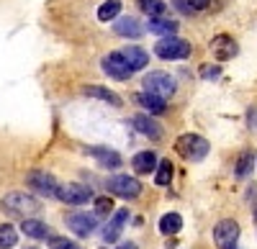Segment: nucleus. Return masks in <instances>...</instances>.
I'll use <instances>...</instances> for the list:
<instances>
[{"mask_svg": "<svg viewBox=\"0 0 257 249\" xmlns=\"http://www.w3.org/2000/svg\"><path fill=\"white\" fill-rule=\"evenodd\" d=\"M0 208H3L8 216H18V218H31L39 213V200L29 193H8L0 203Z\"/></svg>", "mask_w": 257, "mask_h": 249, "instance_id": "nucleus-1", "label": "nucleus"}, {"mask_svg": "<svg viewBox=\"0 0 257 249\" xmlns=\"http://www.w3.org/2000/svg\"><path fill=\"white\" fill-rule=\"evenodd\" d=\"M175 152L188 159V162H201L206 154H208V141L198 134H183L178 141H175Z\"/></svg>", "mask_w": 257, "mask_h": 249, "instance_id": "nucleus-2", "label": "nucleus"}, {"mask_svg": "<svg viewBox=\"0 0 257 249\" xmlns=\"http://www.w3.org/2000/svg\"><path fill=\"white\" fill-rule=\"evenodd\" d=\"M155 54L160 59H185V57H190V41H185L175 34L162 36L155 44Z\"/></svg>", "mask_w": 257, "mask_h": 249, "instance_id": "nucleus-3", "label": "nucleus"}, {"mask_svg": "<svg viewBox=\"0 0 257 249\" xmlns=\"http://www.w3.org/2000/svg\"><path fill=\"white\" fill-rule=\"evenodd\" d=\"M175 88H178V82L173 75H167V72H149L144 77V93H152L157 98H173L175 95Z\"/></svg>", "mask_w": 257, "mask_h": 249, "instance_id": "nucleus-4", "label": "nucleus"}, {"mask_svg": "<svg viewBox=\"0 0 257 249\" xmlns=\"http://www.w3.org/2000/svg\"><path fill=\"white\" fill-rule=\"evenodd\" d=\"M57 198L67 205H80V203H88L93 198V190L88 185H80V182H67V185H57Z\"/></svg>", "mask_w": 257, "mask_h": 249, "instance_id": "nucleus-5", "label": "nucleus"}, {"mask_svg": "<svg viewBox=\"0 0 257 249\" xmlns=\"http://www.w3.org/2000/svg\"><path fill=\"white\" fill-rule=\"evenodd\" d=\"M237 239H239V223L234 218H224V221L216 223V229H213V241H216L219 249L237 246Z\"/></svg>", "mask_w": 257, "mask_h": 249, "instance_id": "nucleus-6", "label": "nucleus"}, {"mask_svg": "<svg viewBox=\"0 0 257 249\" xmlns=\"http://www.w3.org/2000/svg\"><path fill=\"white\" fill-rule=\"evenodd\" d=\"M105 185H108V190L113 195H121V198H137L142 193V182L128 175H113V177H108Z\"/></svg>", "mask_w": 257, "mask_h": 249, "instance_id": "nucleus-7", "label": "nucleus"}, {"mask_svg": "<svg viewBox=\"0 0 257 249\" xmlns=\"http://www.w3.org/2000/svg\"><path fill=\"white\" fill-rule=\"evenodd\" d=\"M103 72L116 77V80H128L134 75V70L126 65V59H123L121 52H111L108 57H103Z\"/></svg>", "mask_w": 257, "mask_h": 249, "instance_id": "nucleus-8", "label": "nucleus"}, {"mask_svg": "<svg viewBox=\"0 0 257 249\" xmlns=\"http://www.w3.org/2000/svg\"><path fill=\"white\" fill-rule=\"evenodd\" d=\"M26 182L31 185V188L36 190V193H41V195H47V198H52V195H57V180L49 175V172H29V177H26Z\"/></svg>", "mask_w": 257, "mask_h": 249, "instance_id": "nucleus-9", "label": "nucleus"}, {"mask_svg": "<svg viewBox=\"0 0 257 249\" xmlns=\"http://www.w3.org/2000/svg\"><path fill=\"white\" fill-rule=\"evenodd\" d=\"M67 226H70V231L77 234V236H90L95 231V216H88V213H72L67 216Z\"/></svg>", "mask_w": 257, "mask_h": 249, "instance_id": "nucleus-10", "label": "nucleus"}, {"mask_svg": "<svg viewBox=\"0 0 257 249\" xmlns=\"http://www.w3.org/2000/svg\"><path fill=\"white\" fill-rule=\"evenodd\" d=\"M113 31L118 36H126V39H139L144 34V26L139 24L134 16H121V18L113 21Z\"/></svg>", "mask_w": 257, "mask_h": 249, "instance_id": "nucleus-11", "label": "nucleus"}, {"mask_svg": "<svg viewBox=\"0 0 257 249\" xmlns=\"http://www.w3.org/2000/svg\"><path fill=\"white\" fill-rule=\"evenodd\" d=\"M211 52H213V57H216L219 62H224V59H231L234 54H237L239 49H237V41H234L231 36H216L211 41Z\"/></svg>", "mask_w": 257, "mask_h": 249, "instance_id": "nucleus-12", "label": "nucleus"}, {"mask_svg": "<svg viewBox=\"0 0 257 249\" xmlns=\"http://www.w3.org/2000/svg\"><path fill=\"white\" fill-rule=\"evenodd\" d=\"M134 129L139 131V134H144V136H149V139H162V129H160V123L152 118V113H139V116H134Z\"/></svg>", "mask_w": 257, "mask_h": 249, "instance_id": "nucleus-13", "label": "nucleus"}, {"mask_svg": "<svg viewBox=\"0 0 257 249\" xmlns=\"http://www.w3.org/2000/svg\"><path fill=\"white\" fill-rule=\"evenodd\" d=\"M128 221V211L126 208H121V211H116L113 213V218L105 223V229H103V239L105 241H116L118 236H121V231H123V223Z\"/></svg>", "mask_w": 257, "mask_h": 249, "instance_id": "nucleus-14", "label": "nucleus"}, {"mask_svg": "<svg viewBox=\"0 0 257 249\" xmlns=\"http://www.w3.org/2000/svg\"><path fill=\"white\" fill-rule=\"evenodd\" d=\"M121 54H123V59H126V65L132 67L134 72H139V70H144V67L149 65V54H147L142 47H123Z\"/></svg>", "mask_w": 257, "mask_h": 249, "instance_id": "nucleus-15", "label": "nucleus"}, {"mask_svg": "<svg viewBox=\"0 0 257 249\" xmlns=\"http://www.w3.org/2000/svg\"><path fill=\"white\" fill-rule=\"evenodd\" d=\"M88 154H90V157H95V159L100 162V167H105V170H116V167H121V154H118V152H113V149L93 147V149H88Z\"/></svg>", "mask_w": 257, "mask_h": 249, "instance_id": "nucleus-16", "label": "nucleus"}, {"mask_svg": "<svg viewBox=\"0 0 257 249\" xmlns=\"http://www.w3.org/2000/svg\"><path fill=\"white\" fill-rule=\"evenodd\" d=\"M134 100L139 103V106H142L144 111L152 113V116H160V113H165V111H167L165 98H157V95H152V93H139Z\"/></svg>", "mask_w": 257, "mask_h": 249, "instance_id": "nucleus-17", "label": "nucleus"}, {"mask_svg": "<svg viewBox=\"0 0 257 249\" xmlns=\"http://www.w3.org/2000/svg\"><path fill=\"white\" fill-rule=\"evenodd\" d=\"M147 31H149V34H157V36H170V34L178 31V21H170V18H165V16L149 18Z\"/></svg>", "mask_w": 257, "mask_h": 249, "instance_id": "nucleus-18", "label": "nucleus"}, {"mask_svg": "<svg viewBox=\"0 0 257 249\" xmlns=\"http://www.w3.org/2000/svg\"><path fill=\"white\" fill-rule=\"evenodd\" d=\"M132 167L137 175H149L152 170H157V157L155 152H139L134 159H132Z\"/></svg>", "mask_w": 257, "mask_h": 249, "instance_id": "nucleus-19", "label": "nucleus"}, {"mask_svg": "<svg viewBox=\"0 0 257 249\" xmlns=\"http://www.w3.org/2000/svg\"><path fill=\"white\" fill-rule=\"evenodd\" d=\"M21 231H24L26 236H31V239H47L49 236V226L44 221H39V218H24Z\"/></svg>", "mask_w": 257, "mask_h": 249, "instance_id": "nucleus-20", "label": "nucleus"}, {"mask_svg": "<svg viewBox=\"0 0 257 249\" xmlns=\"http://www.w3.org/2000/svg\"><path fill=\"white\" fill-rule=\"evenodd\" d=\"M82 93H85V95H90V98H98V100L111 103L113 108H118V106H121V98H118L113 90H108V88H100V85H88V88H82Z\"/></svg>", "mask_w": 257, "mask_h": 249, "instance_id": "nucleus-21", "label": "nucleus"}, {"mask_svg": "<svg viewBox=\"0 0 257 249\" xmlns=\"http://www.w3.org/2000/svg\"><path fill=\"white\" fill-rule=\"evenodd\" d=\"M137 6L149 18H157V16H165L167 13V3H165V0H137Z\"/></svg>", "mask_w": 257, "mask_h": 249, "instance_id": "nucleus-22", "label": "nucleus"}, {"mask_svg": "<svg viewBox=\"0 0 257 249\" xmlns=\"http://www.w3.org/2000/svg\"><path fill=\"white\" fill-rule=\"evenodd\" d=\"M180 229H183V218H180V213H165V216L160 218V231H162V234L173 236V234H178Z\"/></svg>", "mask_w": 257, "mask_h": 249, "instance_id": "nucleus-23", "label": "nucleus"}, {"mask_svg": "<svg viewBox=\"0 0 257 249\" xmlns=\"http://www.w3.org/2000/svg\"><path fill=\"white\" fill-rule=\"evenodd\" d=\"M18 244V231L11 223H0V249H13Z\"/></svg>", "mask_w": 257, "mask_h": 249, "instance_id": "nucleus-24", "label": "nucleus"}, {"mask_svg": "<svg viewBox=\"0 0 257 249\" xmlns=\"http://www.w3.org/2000/svg\"><path fill=\"white\" fill-rule=\"evenodd\" d=\"M121 13V0H105V3L98 8V21H113Z\"/></svg>", "mask_w": 257, "mask_h": 249, "instance_id": "nucleus-25", "label": "nucleus"}, {"mask_svg": "<svg viewBox=\"0 0 257 249\" xmlns=\"http://www.w3.org/2000/svg\"><path fill=\"white\" fill-rule=\"evenodd\" d=\"M170 180H173V162H170V159L157 162V175H155V182L165 188V185H170Z\"/></svg>", "mask_w": 257, "mask_h": 249, "instance_id": "nucleus-26", "label": "nucleus"}, {"mask_svg": "<svg viewBox=\"0 0 257 249\" xmlns=\"http://www.w3.org/2000/svg\"><path fill=\"white\" fill-rule=\"evenodd\" d=\"M252 152H242L239 154V159H237V167H234V175L237 177H247L249 175V170H252Z\"/></svg>", "mask_w": 257, "mask_h": 249, "instance_id": "nucleus-27", "label": "nucleus"}, {"mask_svg": "<svg viewBox=\"0 0 257 249\" xmlns=\"http://www.w3.org/2000/svg\"><path fill=\"white\" fill-rule=\"evenodd\" d=\"M113 213V200L111 198H95V216H100V218H108Z\"/></svg>", "mask_w": 257, "mask_h": 249, "instance_id": "nucleus-28", "label": "nucleus"}, {"mask_svg": "<svg viewBox=\"0 0 257 249\" xmlns=\"http://www.w3.org/2000/svg\"><path fill=\"white\" fill-rule=\"evenodd\" d=\"M52 249H80L75 241H70V239H62V236H54L52 239Z\"/></svg>", "mask_w": 257, "mask_h": 249, "instance_id": "nucleus-29", "label": "nucleus"}, {"mask_svg": "<svg viewBox=\"0 0 257 249\" xmlns=\"http://www.w3.org/2000/svg\"><path fill=\"white\" fill-rule=\"evenodd\" d=\"M219 75H221V67H219V65H206V67L201 70V77H206V80H208V77H219Z\"/></svg>", "mask_w": 257, "mask_h": 249, "instance_id": "nucleus-30", "label": "nucleus"}, {"mask_svg": "<svg viewBox=\"0 0 257 249\" xmlns=\"http://www.w3.org/2000/svg\"><path fill=\"white\" fill-rule=\"evenodd\" d=\"M247 126H249L252 131H257V106H252V108L247 111Z\"/></svg>", "mask_w": 257, "mask_h": 249, "instance_id": "nucleus-31", "label": "nucleus"}, {"mask_svg": "<svg viewBox=\"0 0 257 249\" xmlns=\"http://www.w3.org/2000/svg\"><path fill=\"white\" fill-rule=\"evenodd\" d=\"M173 6H175L180 13H188V16L193 13V8H190V3H188V0H173Z\"/></svg>", "mask_w": 257, "mask_h": 249, "instance_id": "nucleus-32", "label": "nucleus"}, {"mask_svg": "<svg viewBox=\"0 0 257 249\" xmlns=\"http://www.w3.org/2000/svg\"><path fill=\"white\" fill-rule=\"evenodd\" d=\"M188 3H190L193 11H206L211 6V0H188Z\"/></svg>", "mask_w": 257, "mask_h": 249, "instance_id": "nucleus-33", "label": "nucleus"}, {"mask_svg": "<svg viewBox=\"0 0 257 249\" xmlns=\"http://www.w3.org/2000/svg\"><path fill=\"white\" fill-rule=\"evenodd\" d=\"M118 249H139V246H137V244H134V241H123V244H121V246H118Z\"/></svg>", "mask_w": 257, "mask_h": 249, "instance_id": "nucleus-34", "label": "nucleus"}, {"mask_svg": "<svg viewBox=\"0 0 257 249\" xmlns=\"http://www.w3.org/2000/svg\"><path fill=\"white\" fill-rule=\"evenodd\" d=\"M252 213H254V218H257V205H254V211H252Z\"/></svg>", "mask_w": 257, "mask_h": 249, "instance_id": "nucleus-35", "label": "nucleus"}, {"mask_svg": "<svg viewBox=\"0 0 257 249\" xmlns=\"http://www.w3.org/2000/svg\"><path fill=\"white\" fill-rule=\"evenodd\" d=\"M26 249H36V246H26Z\"/></svg>", "mask_w": 257, "mask_h": 249, "instance_id": "nucleus-36", "label": "nucleus"}, {"mask_svg": "<svg viewBox=\"0 0 257 249\" xmlns=\"http://www.w3.org/2000/svg\"><path fill=\"white\" fill-rule=\"evenodd\" d=\"M231 249H237V246H231Z\"/></svg>", "mask_w": 257, "mask_h": 249, "instance_id": "nucleus-37", "label": "nucleus"}]
</instances>
